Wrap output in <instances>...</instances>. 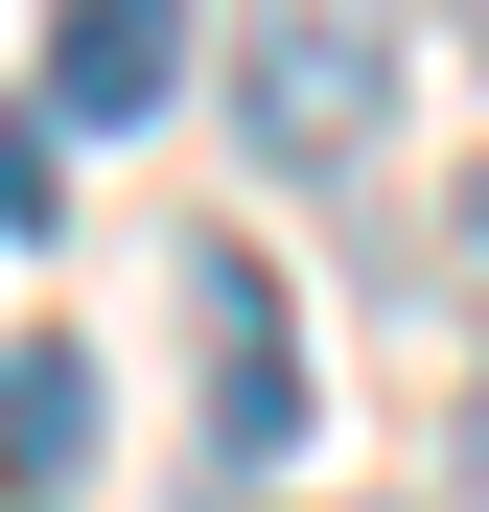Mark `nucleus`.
<instances>
[{
	"label": "nucleus",
	"instance_id": "obj_1",
	"mask_svg": "<svg viewBox=\"0 0 489 512\" xmlns=\"http://www.w3.org/2000/svg\"><path fill=\"white\" fill-rule=\"evenodd\" d=\"M233 140L280 187H350L396 140V0H233Z\"/></svg>",
	"mask_w": 489,
	"mask_h": 512
},
{
	"label": "nucleus",
	"instance_id": "obj_5",
	"mask_svg": "<svg viewBox=\"0 0 489 512\" xmlns=\"http://www.w3.org/2000/svg\"><path fill=\"white\" fill-rule=\"evenodd\" d=\"M443 489H466V512H489V373H466V443H443Z\"/></svg>",
	"mask_w": 489,
	"mask_h": 512
},
{
	"label": "nucleus",
	"instance_id": "obj_3",
	"mask_svg": "<svg viewBox=\"0 0 489 512\" xmlns=\"http://www.w3.org/2000/svg\"><path fill=\"white\" fill-rule=\"evenodd\" d=\"M163 70H187V0H70V24H47V117H163Z\"/></svg>",
	"mask_w": 489,
	"mask_h": 512
},
{
	"label": "nucleus",
	"instance_id": "obj_2",
	"mask_svg": "<svg viewBox=\"0 0 489 512\" xmlns=\"http://www.w3.org/2000/svg\"><path fill=\"white\" fill-rule=\"evenodd\" d=\"M210 466H303V326L233 256H210Z\"/></svg>",
	"mask_w": 489,
	"mask_h": 512
},
{
	"label": "nucleus",
	"instance_id": "obj_6",
	"mask_svg": "<svg viewBox=\"0 0 489 512\" xmlns=\"http://www.w3.org/2000/svg\"><path fill=\"white\" fill-rule=\"evenodd\" d=\"M466 47H489V0H466Z\"/></svg>",
	"mask_w": 489,
	"mask_h": 512
},
{
	"label": "nucleus",
	"instance_id": "obj_4",
	"mask_svg": "<svg viewBox=\"0 0 489 512\" xmlns=\"http://www.w3.org/2000/svg\"><path fill=\"white\" fill-rule=\"evenodd\" d=\"M70 466H94V350H70V326H24V350H0V489H70Z\"/></svg>",
	"mask_w": 489,
	"mask_h": 512
},
{
	"label": "nucleus",
	"instance_id": "obj_7",
	"mask_svg": "<svg viewBox=\"0 0 489 512\" xmlns=\"http://www.w3.org/2000/svg\"><path fill=\"white\" fill-rule=\"evenodd\" d=\"M257 512H303V489H257Z\"/></svg>",
	"mask_w": 489,
	"mask_h": 512
}]
</instances>
